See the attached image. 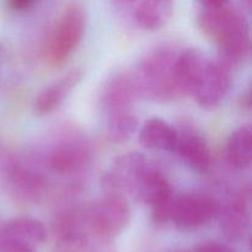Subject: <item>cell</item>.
Instances as JSON below:
<instances>
[{"mask_svg":"<svg viewBox=\"0 0 252 252\" xmlns=\"http://www.w3.org/2000/svg\"><path fill=\"white\" fill-rule=\"evenodd\" d=\"M179 52L172 44H161L143 57L132 71L140 97L152 101H167L176 97L174 64Z\"/></svg>","mask_w":252,"mask_h":252,"instance_id":"7a4b0ae2","label":"cell"},{"mask_svg":"<svg viewBox=\"0 0 252 252\" xmlns=\"http://www.w3.org/2000/svg\"><path fill=\"white\" fill-rule=\"evenodd\" d=\"M38 0H7L10 9L14 11H26L31 9Z\"/></svg>","mask_w":252,"mask_h":252,"instance_id":"603a6c76","label":"cell"},{"mask_svg":"<svg viewBox=\"0 0 252 252\" xmlns=\"http://www.w3.org/2000/svg\"><path fill=\"white\" fill-rule=\"evenodd\" d=\"M91 160L88 143L80 138H66L57 143L48 157V167L62 176H75Z\"/></svg>","mask_w":252,"mask_h":252,"instance_id":"ba28073f","label":"cell"},{"mask_svg":"<svg viewBox=\"0 0 252 252\" xmlns=\"http://www.w3.org/2000/svg\"><path fill=\"white\" fill-rule=\"evenodd\" d=\"M140 145L155 152H175L177 142V129L159 117L145 121L139 128L138 135Z\"/></svg>","mask_w":252,"mask_h":252,"instance_id":"e0dca14e","label":"cell"},{"mask_svg":"<svg viewBox=\"0 0 252 252\" xmlns=\"http://www.w3.org/2000/svg\"><path fill=\"white\" fill-rule=\"evenodd\" d=\"M117 4H121V5H130V4H134V2H137L138 0H115Z\"/></svg>","mask_w":252,"mask_h":252,"instance_id":"484cf974","label":"cell"},{"mask_svg":"<svg viewBox=\"0 0 252 252\" xmlns=\"http://www.w3.org/2000/svg\"><path fill=\"white\" fill-rule=\"evenodd\" d=\"M130 221V208L125 196L103 193L89 207L91 234L101 240H112L126 230Z\"/></svg>","mask_w":252,"mask_h":252,"instance_id":"277c9868","label":"cell"},{"mask_svg":"<svg viewBox=\"0 0 252 252\" xmlns=\"http://www.w3.org/2000/svg\"><path fill=\"white\" fill-rule=\"evenodd\" d=\"M139 128V118L133 110H125L107 116V138L110 142L122 144L128 142Z\"/></svg>","mask_w":252,"mask_h":252,"instance_id":"44dd1931","label":"cell"},{"mask_svg":"<svg viewBox=\"0 0 252 252\" xmlns=\"http://www.w3.org/2000/svg\"><path fill=\"white\" fill-rule=\"evenodd\" d=\"M231 88V70L212 61L207 65L198 85L194 89L192 97L203 108H214L220 105Z\"/></svg>","mask_w":252,"mask_h":252,"instance_id":"9c48e42d","label":"cell"},{"mask_svg":"<svg viewBox=\"0 0 252 252\" xmlns=\"http://www.w3.org/2000/svg\"><path fill=\"white\" fill-rule=\"evenodd\" d=\"M43 223L31 217H19L7 221L1 231L4 252H37L46 241Z\"/></svg>","mask_w":252,"mask_h":252,"instance_id":"52a82bcc","label":"cell"},{"mask_svg":"<svg viewBox=\"0 0 252 252\" xmlns=\"http://www.w3.org/2000/svg\"><path fill=\"white\" fill-rule=\"evenodd\" d=\"M250 189H243L240 193L229 199L225 204L220 203L219 219L221 233L231 241L244 239L250 225Z\"/></svg>","mask_w":252,"mask_h":252,"instance_id":"8fae6325","label":"cell"},{"mask_svg":"<svg viewBox=\"0 0 252 252\" xmlns=\"http://www.w3.org/2000/svg\"><path fill=\"white\" fill-rule=\"evenodd\" d=\"M85 30L86 14L83 7L71 5L64 10L44 44L46 61L53 66L65 63L80 44Z\"/></svg>","mask_w":252,"mask_h":252,"instance_id":"3957f363","label":"cell"},{"mask_svg":"<svg viewBox=\"0 0 252 252\" xmlns=\"http://www.w3.org/2000/svg\"><path fill=\"white\" fill-rule=\"evenodd\" d=\"M169 252H187V251H182V250H172V251H169Z\"/></svg>","mask_w":252,"mask_h":252,"instance_id":"4316f807","label":"cell"},{"mask_svg":"<svg viewBox=\"0 0 252 252\" xmlns=\"http://www.w3.org/2000/svg\"><path fill=\"white\" fill-rule=\"evenodd\" d=\"M81 79H83V71L80 69H74L43 89L34 100V113L38 116H46L58 110L64 100L79 85Z\"/></svg>","mask_w":252,"mask_h":252,"instance_id":"9a60e30c","label":"cell"},{"mask_svg":"<svg viewBox=\"0 0 252 252\" xmlns=\"http://www.w3.org/2000/svg\"><path fill=\"white\" fill-rule=\"evenodd\" d=\"M175 0H142L134 12L138 26L145 31H159L171 20Z\"/></svg>","mask_w":252,"mask_h":252,"instance_id":"d6986e66","label":"cell"},{"mask_svg":"<svg viewBox=\"0 0 252 252\" xmlns=\"http://www.w3.org/2000/svg\"><path fill=\"white\" fill-rule=\"evenodd\" d=\"M152 164L142 153L128 152L120 155L101 177L103 193L125 197L126 194H134L138 185Z\"/></svg>","mask_w":252,"mask_h":252,"instance_id":"5b68a950","label":"cell"},{"mask_svg":"<svg viewBox=\"0 0 252 252\" xmlns=\"http://www.w3.org/2000/svg\"><path fill=\"white\" fill-rule=\"evenodd\" d=\"M134 196L152 208L171 199L174 197V189L166 176L152 165L138 185Z\"/></svg>","mask_w":252,"mask_h":252,"instance_id":"ac0fdd59","label":"cell"},{"mask_svg":"<svg viewBox=\"0 0 252 252\" xmlns=\"http://www.w3.org/2000/svg\"><path fill=\"white\" fill-rule=\"evenodd\" d=\"M199 5L203 6V9H212V7L224 6L229 2V0H196Z\"/></svg>","mask_w":252,"mask_h":252,"instance_id":"cb8c5ba5","label":"cell"},{"mask_svg":"<svg viewBox=\"0 0 252 252\" xmlns=\"http://www.w3.org/2000/svg\"><path fill=\"white\" fill-rule=\"evenodd\" d=\"M53 230L66 248L86 243L89 233H91L89 225V207L62 209L54 217Z\"/></svg>","mask_w":252,"mask_h":252,"instance_id":"4fadbf2b","label":"cell"},{"mask_svg":"<svg viewBox=\"0 0 252 252\" xmlns=\"http://www.w3.org/2000/svg\"><path fill=\"white\" fill-rule=\"evenodd\" d=\"M192 252H235L229 246L220 243H206L196 248V250Z\"/></svg>","mask_w":252,"mask_h":252,"instance_id":"7402d4cb","label":"cell"},{"mask_svg":"<svg viewBox=\"0 0 252 252\" xmlns=\"http://www.w3.org/2000/svg\"><path fill=\"white\" fill-rule=\"evenodd\" d=\"M10 186L17 198L26 202H36L43 196L47 179L38 167L26 162H17L10 172Z\"/></svg>","mask_w":252,"mask_h":252,"instance_id":"2e32d148","label":"cell"},{"mask_svg":"<svg viewBox=\"0 0 252 252\" xmlns=\"http://www.w3.org/2000/svg\"><path fill=\"white\" fill-rule=\"evenodd\" d=\"M5 62V51L1 46H0V70H1L2 65H4Z\"/></svg>","mask_w":252,"mask_h":252,"instance_id":"d4e9b609","label":"cell"},{"mask_svg":"<svg viewBox=\"0 0 252 252\" xmlns=\"http://www.w3.org/2000/svg\"><path fill=\"white\" fill-rule=\"evenodd\" d=\"M139 97L132 71H123L115 74L106 81L101 91L100 105L108 116L120 111L130 110Z\"/></svg>","mask_w":252,"mask_h":252,"instance_id":"7c38bea8","label":"cell"},{"mask_svg":"<svg viewBox=\"0 0 252 252\" xmlns=\"http://www.w3.org/2000/svg\"><path fill=\"white\" fill-rule=\"evenodd\" d=\"M220 202L206 193H186L174 197L171 223L181 231L203 228L218 217Z\"/></svg>","mask_w":252,"mask_h":252,"instance_id":"8992f818","label":"cell"},{"mask_svg":"<svg viewBox=\"0 0 252 252\" xmlns=\"http://www.w3.org/2000/svg\"><path fill=\"white\" fill-rule=\"evenodd\" d=\"M198 26L216 43L219 63L231 71L245 64L250 56L251 36L243 12L226 5L203 9L198 15Z\"/></svg>","mask_w":252,"mask_h":252,"instance_id":"6da1fadb","label":"cell"},{"mask_svg":"<svg viewBox=\"0 0 252 252\" xmlns=\"http://www.w3.org/2000/svg\"><path fill=\"white\" fill-rule=\"evenodd\" d=\"M174 153L194 171L204 172L211 166L212 157L208 142L204 135L196 129H186L184 132L177 130V142Z\"/></svg>","mask_w":252,"mask_h":252,"instance_id":"5bb4252c","label":"cell"},{"mask_svg":"<svg viewBox=\"0 0 252 252\" xmlns=\"http://www.w3.org/2000/svg\"><path fill=\"white\" fill-rule=\"evenodd\" d=\"M226 160L238 170H245L252 162V128L244 125L236 128L228 138L225 147Z\"/></svg>","mask_w":252,"mask_h":252,"instance_id":"ffe728a7","label":"cell"},{"mask_svg":"<svg viewBox=\"0 0 252 252\" xmlns=\"http://www.w3.org/2000/svg\"><path fill=\"white\" fill-rule=\"evenodd\" d=\"M209 62L208 56L199 48L191 47L179 52L174 64L176 96H192Z\"/></svg>","mask_w":252,"mask_h":252,"instance_id":"30bf717a","label":"cell"}]
</instances>
